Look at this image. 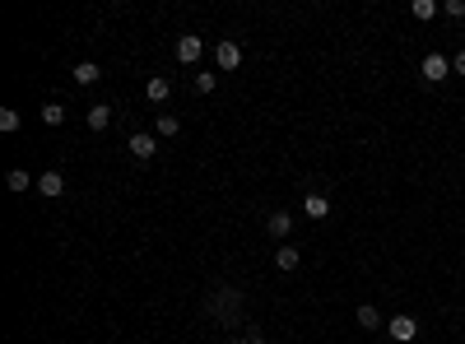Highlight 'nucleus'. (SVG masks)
<instances>
[{"label":"nucleus","mask_w":465,"mask_h":344,"mask_svg":"<svg viewBox=\"0 0 465 344\" xmlns=\"http://www.w3.org/2000/svg\"><path fill=\"white\" fill-rule=\"evenodd\" d=\"M201 51H205V42L196 37V33L177 37V61H182V65H196V61H201Z\"/></svg>","instance_id":"1"},{"label":"nucleus","mask_w":465,"mask_h":344,"mask_svg":"<svg viewBox=\"0 0 465 344\" xmlns=\"http://www.w3.org/2000/svg\"><path fill=\"white\" fill-rule=\"evenodd\" d=\"M418 70H423V79H428V84H437V79H447L451 61H447V56H437V51H428V56H423V65H418Z\"/></svg>","instance_id":"2"},{"label":"nucleus","mask_w":465,"mask_h":344,"mask_svg":"<svg viewBox=\"0 0 465 344\" xmlns=\"http://www.w3.org/2000/svg\"><path fill=\"white\" fill-rule=\"evenodd\" d=\"M214 65L219 70H237V65H242V47H237V42H219L214 47Z\"/></svg>","instance_id":"3"},{"label":"nucleus","mask_w":465,"mask_h":344,"mask_svg":"<svg viewBox=\"0 0 465 344\" xmlns=\"http://www.w3.org/2000/svg\"><path fill=\"white\" fill-rule=\"evenodd\" d=\"M391 340H396V344H409V340H414V335H418V326H414V316H391Z\"/></svg>","instance_id":"4"},{"label":"nucleus","mask_w":465,"mask_h":344,"mask_svg":"<svg viewBox=\"0 0 465 344\" xmlns=\"http://www.w3.org/2000/svg\"><path fill=\"white\" fill-rule=\"evenodd\" d=\"M130 154L144 163V158H154V154H158V140H154V135H144V130H135V135H130Z\"/></svg>","instance_id":"5"},{"label":"nucleus","mask_w":465,"mask_h":344,"mask_svg":"<svg viewBox=\"0 0 465 344\" xmlns=\"http://www.w3.org/2000/svg\"><path fill=\"white\" fill-rule=\"evenodd\" d=\"M265 228H270V233H275L279 242H289V233H294V219H289V209H275V214H270V223H265Z\"/></svg>","instance_id":"6"},{"label":"nucleus","mask_w":465,"mask_h":344,"mask_svg":"<svg viewBox=\"0 0 465 344\" xmlns=\"http://www.w3.org/2000/svg\"><path fill=\"white\" fill-rule=\"evenodd\" d=\"M37 191L56 200V196H65V177H61V172H42V177H37Z\"/></svg>","instance_id":"7"},{"label":"nucleus","mask_w":465,"mask_h":344,"mask_svg":"<svg viewBox=\"0 0 465 344\" xmlns=\"http://www.w3.org/2000/svg\"><path fill=\"white\" fill-rule=\"evenodd\" d=\"M108 126H112V108H108V103L89 108V130H108Z\"/></svg>","instance_id":"8"},{"label":"nucleus","mask_w":465,"mask_h":344,"mask_svg":"<svg viewBox=\"0 0 465 344\" xmlns=\"http://www.w3.org/2000/svg\"><path fill=\"white\" fill-rule=\"evenodd\" d=\"M168 94H172V84H168V79H158V75L144 84V98H149V103H163Z\"/></svg>","instance_id":"9"},{"label":"nucleus","mask_w":465,"mask_h":344,"mask_svg":"<svg viewBox=\"0 0 465 344\" xmlns=\"http://www.w3.org/2000/svg\"><path fill=\"white\" fill-rule=\"evenodd\" d=\"M298 261H303V256H298V251H294V247H289V242H284V247H279V251H275V266H279V270H284V275H289V270H298Z\"/></svg>","instance_id":"10"},{"label":"nucleus","mask_w":465,"mask_h":344,"mask_svg":"<svg viewBox=\"0 0 465 344\" xmlns=\"http://www.w3.org/2000/svg\"><path fill=\"white\" fill-rule=\"evenodd\" d=\"M307 214H312V219H326V214H330V200H326L321 191H312V196H307Z\"/></svg>","instance_id":"11"},{"label":"nucleus","mask_w":465,"mask_h":344,"mask_svg":"<svg viewBox=\"0 0 465 344\" xmlns=\"http://www.w3.org/2000/svg\"><path fill=\"white\" fill-rule=\"evenodd\" d=\"M358 326H363V330H377V326H382V312L363 302V307H358Z\"/></svg>","instance_id":"12"},{"label":"nucleus","mask_w":465,"mask_h":344,"mask_svg":"<svg viewBox=\"0 0 465 344\" xmlns=\"http://www.w3.org/2000/svg\"><path fill=\"white\" fill-rule=\"evenodd\" d=\"M177 130H182V121H177L172 112H163V117L154 121V135H177Z\"/></svg>","instance_id":"13"},{"label":"nucleus","mask_w":465,"mask_h":344,"mask_svg":"<svg viewBox=\"0 0 465 344\" xmlns=\"http://www.w3.org/2000/svg\"><path fill=\"white\" fill-rule=\"evenodd\" d=\"M93 79H98V65H93V61H79L75 65V84H93Z\"/></svg>","instance_id":"14"},{"label":"nucleus","mask_w":465,"mask_h":344,"mask_svg":"<svg viewBox=\"0 0 465 344\" xmlns=\"http://www.w3.org/2000/svg\"><path fill=\"white\" fill-rule=\"evenodd\" d=\"M19 121H24V117H19L15 108H5V112H0V130H5V135H15V130H19Z\"/></svg>","instance_id":"15"},{"label":"nucleus","mask_w":465,"mask_h":344,"mask_svg":"<svg viewBox=\"0 0 465 344\" xmlns=\"http://www.w3.org/2000/svg\"><path fill=\"white\" fill-rule=\"evenodd\" d=\"M42 121L46 126H61L65 121V108H61V103H46V108H42Z\"/></svg>","instance_id":"16"},{"label":"nucleus","mask_w":465,"mask_h":344,"mask_svg":"<svg viewBox=\"0 0 465 344\" xmlns=\"http://www.w3.org/2000/svg\"><path fill=\"white\" fill-rule=\"evenodd\" d=\"M5 187H10V191H28V172H10V177H5Z\"/></svg>","instance_id":"17"},{"label":"nucleus","mask_w":465,"mask_h":344,"mask_svg":"<svg viewBox=\"0 0 465 344\" xmlns=\"http://www.w3.org/2000/svg\"><path fill=\"white\" fill-rule=\"evenodd\" d=\"M437 15V0H414V19H433Z\"/></svg>","instance_id":"18"},{"label":"nucleus","mask_w":465,"mask_h":344,"mask_svg":"<svg viewBox=\"0 0 465 344\" xmlns=\"http://www.w3.org/2000/svg\"><path fill=\"white\" fill-rule=\"evenodd\" d=\"M196 94H214V75H196Z\"/></svg>","instance_id":"19"},{"label":"nucleus","mask_w":465,"mask_h":344,"mask_svg":"<svg viewBox=\"0 0 465 344\" xmlns=\"http://www.w3.org/2000/svg\"><path fill=\"white\" fill-rule=\"evenodd\" d=\"M447 15L451 19H465V0H447Z\"/></svg>","instance_id":"20"},{"label":"nucleus","mask_w":465,"mask_h":344,"mask_svg":"<svg viewBox=\"0 0 465 344\" xmlns=\"http://www.w3.org/2000/svg\"><path fill=\"white\" fill-rule=\"evenodd\" d=\"M451 70H461V75H465V51H456V56H451Z\"/></svg>","instance_id":"21"},{"label":"nucleus","mask_w":465,"mask_h":344,"mask_svg":"<svg viewBox=\"0 0 465 344\" xmlns=\"http://www.w3.org/2000/svg\"><path fill=\"white\" fill-rule=\"evenodd\" d=\"M232 344H251V340H232Z\"/></svg>","instance_id":"22"}]
</instances>
